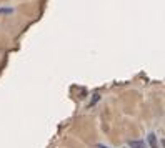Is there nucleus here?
<instances>
[{
	"mask_svg": "<svg viewBox=\"0 0 165 148\" xmlns=\"http://www.w3.org/2000/svg\"><path fill=\"white\" fill-rule=\"evenodd\" d=\"M148 143H150V148H159V146H157V137L154 133L148 135Z\"/></svg>",
	"mask_w": 165,
	"mask_h": 148,
	"instance_id": "f03ea898",
	"label": "nucleus"
},
{
	"mask_svg": "<svg viewBox=\"0 0 165 148\" xmlns=\"http://www.w3.org/2000/svg\"><path fill=\"white\" fill-rule=\"evenodd\" d=\"M97 148H109V146H105V145H98Z\"/></svg>",
	"mask_w": 165,
	"mask_h": 148,
	"instance_id": "7ed1b4c3",
	"label": "nucleus"
},
{
	"mask_svg": "<svg viewBox=\"0 0 165 148\" xmlns=\"http://www.w3.org/2000/svg\"><path fill=\"white\" fill-rule=\"evenodd\" d=\"M129 146L130 148H145V142H142V140H130Z\"/></svg>",
	"mask_w": 165,
	"mask_h": 148,
	"instance_id": "f257e3e1",
	"label": "nucleus"
}]
</instances>
